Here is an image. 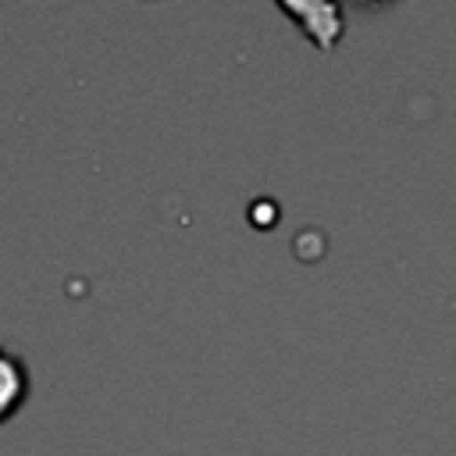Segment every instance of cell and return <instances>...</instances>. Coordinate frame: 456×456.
Returning a JSON list of instances; mask_svg holds the SVG:
<instances>
[{
    "mask_svg": "<svg viewBox=\"0 0 456 456\" xmlns=\"http://www.w3.org/2000/svg\"><path fill=\"white\" fill-rule=\"evenodd\" d=\"M18 395H21V370L7 356H0V417L18 403Z\"/></svg>",
    "mask_w": 456,
    "mask_h": 456,
    "instance_id": "cell-1",
    "label": "cell"
}]
</instances>
